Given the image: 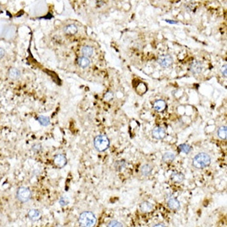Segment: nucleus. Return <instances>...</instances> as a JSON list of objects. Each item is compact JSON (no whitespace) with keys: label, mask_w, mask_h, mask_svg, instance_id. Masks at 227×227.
<instances>
[{"label":"nucleus","mask_w":227,"mask_h":227,"mask_svg":"<svg viewBox=\"0 0 227 227\" xmlns=\"http://www.w3.org/2000/svg\"><path fill=\"white\" fill-rule=\"evenodd\" d=\"M79 223L80 226L91 227L96 224V217L91 211H83L80 216Z\"/></svg>","instance_id":"obj_2"},{"label":"nucleus","mask_w":227,"mask_h":227,"mask_svg":"<svg viewBox=\"0 0 227 227\" xmlns=\"http://www.w3.org/2000/svg\"><path fill=\"white\" fill-rule=\"evenodd\" d=\"M211 164V157L207 153L197 154L193 159V165L197 168H204Z\"/></svg>","instance_id":"obj_1"},{"label":"nucleus","mask_w":227,"mask_h":227,"mask_svg":"<svg viewBox=\"0 0 227 227\" xmlns=\"http://www.w3.org/2000/svg\"><path fill=\"white\" fill-rule=\"evenodd\" d=\"M113 98V94H112L111 92H108V93H107L105 95V100H107V101H110L111 99H112Z\"/></svg>","instance_id":"obj_26"},{"label":"nucleus","mask_w":227,"mask_h":227,"mask_svg":"<svg viewBox=\"0 0 227 227\" xmlns=\"http://www.w3.org/2000/svg\"><path fill=\"white\" fill-rule=\"evenodd\" d=\"M158 63H159V66L163 67V68H168L173 64V58L168 55H163V56L159 57V60H158Z\"/></svg>","instance_id":"obj_5"},{"label":"nucleus","mask_w":227,"mask_h":227,"mask_svg":"<svg viewBox=\"0 0 227 227\" xmlns=\"http://www.w3.org/2000/svg\"><path fill=\"white\" fill-rule=\"evenodd\" d=\"M171 179L173 182L175 183H182L183 181L185 179L184 175L182 173H179V172H177V171H174L172 175H171Z\"/></svg>","instance_id":"obj_11"},{"label":"nucleus","mask_w":227,"mask_h":227,"mask_svg":"<svg viewBox=\"0 0 227 227\" xmlns=\"http://www.w3.org/2000/svg\"><path fill=\"white\" fill-rule=\"evenodd\" d=\"M168 207H170L172 210H179L180 208V202H179V200L174 197H170L168 201Z\"/></svg>","instance_id":"obj_10"},{"label":"nucleus","mask_w":227,"mask_h":227,"mask_svg":"<svg viewBox=\"0 0 227 227\" xmlns=\"http://www.w3.org/2000/svg\"><path fill=\"white\" fill-rule=\"evenodd\" d=\"M141 173L143 175H145V176H148V175H150L153 170V168L152 166L150 165H144L141 167Z\"/></svg>","instance_id":"obj_17"},{"label":"nucleus","mask_w":227,"mask_h":227,"mask_svg":"<svg viewBox=\"0 0 227 227\" xmlns=\"http://www.w3.org/2000/svg\"><path fill=\"white\" fill-rule=\"evenodd\" d=\"M31 193L29 188L25 187H22L20 188H18V190L17 192V197L20 202H28L29 200L31 199Z\"/></svg>","instance_id":"obj_4"},{"label":"nucleus","mask_w":227,"mask_h":227,"mask_svg":"<svg viewBox=\"0 0 227 227\" xmlns=\"http://www.w3.org/2000/svg\"><path fill=\"white\" fill-rule=\"evenodd\" d=\"M140 209L143 212H150L153 209V205L148 202H145L140 205Z\"/></svg>","instance_id":"obj_16"},{"label":"nucleus","mask_w":227,"mask_h":227,"mask_svg":"<svg viewBox=\"0 0 227 227\" xmlns=\"http://www.w3.org/2000/svg\"><path fill=\"white\" fill-rule=\"evenodd\" d=\"M0 13H2V10L1 9H0Z\"/></svg>","instance_id":"obj_32"},{"label":"nucleus","mask_w":227,"mask_h":227,"mask_svg":"<svg viewBox=\"0 0 227 227\" xmlns=\"http://www.w3.org/2000/svg\"><path fill=\"white\" fill-rule=\"evenodd\" d=\"M222 74L225 77H226V66H224L222 68Z\"/></svg>","instance_id":"obj_29"},{"label":"nucleus","mask_w":227,"mask_h":227,"mask_svg":"<svg viewBox=\"0 0 227 227\" xmlns=\"http://www.w3.org/2000/svg\"><path fill=\"white\" fill-rule=\"evenodd\" d=\"M109 146H110V140L104 135L98 136L94 139V147L96 148L97 151L100 152L105 151L109 148Z\"/></svg>","instance_id":"obj_3"},{"label":"nucleus","mask_w":227,"mask_h":227,"mask_svg":"<svg viewBox=\"0 0 227 227\" xmlns=\"http://www.w3.org/2000/svg\"><path fill=\"white\" fill-rule=\"evenodd\" d=\"M37 121L43 126H47L50 124V119H49V117H47V116H40L37 118Z\"/></svg>","instance_id":"obj_21"},{"label":"nucleus","mask_w":227,"mask_h":227,"mask_svg":"<svg viewBox=\"0 0 227 227\" xmlns=\"http://www.w3.org/2000/svg\"><path fill=\"white\" fill-rule=\"evenodd\" d=\"M108 226L111 227V226H116V227H119V226H123V225L121 223V222H116V221H112L108 225Z\"/></svg>","instance_id":"obj_25"},{"label":"nucleus","mask_w":227,"mask_h":227,"mask_svg":"<svg viewBox=\"0 0 227 227\" xmlns=\"http://www.w3.org/2000/svg\"><path fill=\"white\" fill-rule=\"evenodd\" d=\"M179 150L181 151V152H183V153L188 154V153H190V151H192V147H191L190 145L183 144V145H179Z\"/></svg>","instance_id":"obj_22"},{"label":"nucleus","mask_w":227,"mask_h":227,"mask_svg":"<svg viewBox=\"0 0 227 227\" xmlns=\"http://www.w3.org/2000/svg\"><path fill=\"white\" fill-rule=\"evenodd\" d=\"M9 76L12 80H17L21 76V72L17 68H11L9 71Z\"/></svg>","instance_id":"obj_12"},{"label":"nucleus","mask_w":227,"mask_h":227,"mask_svg":"<svg viewBox=\"0 0 227 227\" xmlns=\"http://www.w3.org/2000/svg\"><path fill=\"white\" fill-rule=\"evenodd\" d=\"M69 203V200L67 197H63L60 199V204L62 206V207H65V206H67Z\"/></svg>","instance_id":"obj_24"},{"label":"nucleus","mask_w":227,"mask_h":227,"mask_svg":"<svg viewBox=\"0 0 227 227\" xmlns=\"http://www.w3.org/2000/svg\"><path fill=\"white\" fill-rule=\"evenodd\" d=\"M190 69L194 74H200L202 71V63L199 62V61H194V62L191 65Z\"/></svg>","instance_id":"obj_8"},{"label":"nucleus","mask_w":227,"mask_h":227,"mask_svg":"<svg viewBox=\"0 0 227 227\" xmlns=\"http://www.w3.org/2000/svg\"><path fill=\"white\" fill-rule=\"evenodd\" d=\"M115 167L117 170H122V168L126 167V162L125 161H117L115 165Z\"/></svg>","instance_id":"obj_23"},{"label":"nucleus","mask_w":227,"mask_h":227,"mask_svg":"<svg viewBox=\"0 0 227 227\" xmlns=\"http://www.w3.org/2000/svg\"><path fill=\"white\" fill-rule=\"evenodd\" d=\"M41 145H35L33 147H32V150L36 152V153H37V152H39V151H41Z\"/></svg>","instance_id":"obj_27"},{"label":"nucleus","mask_w":227,"mask_h":227,"mask_svg":"<svg viewBox=\"0 0 227 227\" xmlns=\"http://www.w3.org/2000/svg\"><path fill=\"white\" fill-rule=\"evenodd\" d=\"M165 225H165L164 223H158V224L154 225V226H155V227H156V226H165Z\"/></svg>","instance_id":"obj_30"},{"label":"nucleus","mask_w":227,"mask_h":227,"mask_svg":"<svg viewBox=\"0 0 227 227\" xmlns=\"http://www.w3.org/2000/svg\"><path fill=\"white\" fill-rule=\"evenodd\" d=\"M28 217L32 221H37L41 217V212L37 209H31L28 211Z\"/></svg>","instance_id":"obj_13"},{"label":"nucleus","mask_w":227,"mask_h":227,"mask_svg":"<svg viewBox=\"0 0 227 227\" xmlns=\"http://www.w3.org/2000/svg\"><path fill=\"white\" fill-rule=\"evenodd\" d=\"M78 64H79V66H80V67H82V68H86V67H88V66L90 65V60L88 59V57H80V58L78 59Z\"/></svg>","instance_id":"obj_14"},{"label":"nucleus","mask_w":227,"mask_h":227,"mask_svg":"<svg viewBox=\"0 0 227 227\" xmlns=\"http://www.w3.org/2000/svg\"><path fill=\"white\" fill-rule=\"evenodd\" d=\"M82 54L83 55V56L86 57H90L94 55V49L92 48L89 45H84L83 46L82 48Z\"/></svg>","instance_id":"obj_15"},{"label":"nucleus","mask_w":227,"mask_h":227,"mask_svg":"<svg viewBox=\"0 0 227 227\" xmlns=\"http://www.w3.org/2000/svg\"><path fill=\"white\" fill-rule=\"evenodd\" d=\"M163 160L165 162H172L175 159V154L172 152H167L163 155Z\"/></svg>","instance_id":"obj_20"},{"label":"nucleus","mask_w":227,"mask_h":227,"mask_svg":"<svg viewBox=\"0 0 227 227\" xmlns=\"http://www.w3.org/2000/svg\"><path fill=\"white\" fill-rule=\"evenodd\" d=\"M54 163L58 168H63L67 164V159H66V155L62 154H59L55 155L54 159Z\"/></svg>","instance_id":"obj_7"},{"label":"nucleus","mask_w":227,"mask_h":227,"mask_svg":"<svg viewBox=\"0 0 227 227\" xmlns=\"http://www.w3.org/2000/svg\"><path fill=\"white\" fill-rule=\"evenodd\" d=\"M65 31H66L67 34L74 35L78 31V28H77V27L75 25L70 24V25H68L67 27H66Z\"/></svg>","instance_id":"obj_19"},{"label":"nucleus","mask_w":227,"mask_h":227,"mask_svg":"<svg viewBox=\"0 0 227 227\" xmlns=\"http://www.w3.org/2000/svg\"><path fill=\"white\" fill-rule=\"evenodd\" d=\"M4 55H5V51H4L3 49L0 48V59L3 58Z\"/></svg>","instance_id":"obj_28"},{"label":"nucleus","mask_w":227,"mask_h":227,"mask_svg":"<svg viewBox=\"0 0 227 227\" xmlns=\"http://www.w3.org/2000/svg\"><path fill=\"white\" fill-rule=\"evenodd\" d=\"M152 136L155 139L162 140L166 136V132H165V130L164 128L157 126V127L154 128V130L152 131Z\"/></svg>","instance_id":"obj_6"},{"label":"nucleus","mask_w":227,"mask_h":227,"mask_svg":"<svg viewBox=\"0 0 227 227\" xmlns=\"http://www.w3.org/2000/svg\"><path fill=\"white\" fill-rule=\"evenodd\" d=\"M165 108H166V102L163 100H158L154 103V109L156 112H161L165 111Z\"/></svg>","instance_id":"obj_9"},{"label":"nucleus","mask_w":227,"mask_h":227,"mask_svg":"<svg viewBox=\"0 0 227 227\" xmlns=\"http://www.w3.org/2000/svg\"><path fill=\"white\" fill-rule=\"evenodd\" d=\"M167 22H168V23H173V24H176V22H170V21H168V20H167Z\"/></svg>","instance_id":"obj_31"},{"label":"nucleus","mask_w":227,"mask_h":227,"mask_svg":"<svg viewBox=\"0 0 227 227\" xmlns=\"http://www.w3.org/2000/svg\"><path fill=\"white\" fill-rule=\"evenodd\" d=\"M217 135L222 140H225L226 139V136H227V127L225 126H221L219 128L218 131H217Z\"/></svg>","instance_id":"obj_18"}]
</instances>
